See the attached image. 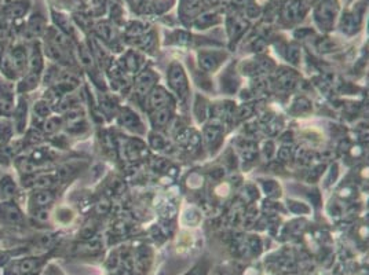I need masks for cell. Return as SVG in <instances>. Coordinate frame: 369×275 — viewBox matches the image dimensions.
Wrapping results in <instances>:
<instances>
[{"instance_id":"1","label":"cell","mask_w":369,"mask_h":275,"mask_svg":"<svg viewBox=\"0 0 369 275\" xmlns=\"http://www.w3.org/2000/svg\"><path fill=\"white\" fill-rule=\"evenodd\" d=\"M338 16V6L333 0H323L314 10V18L321 28L331 29Z\"/></svg>"},{"instance_id":"2","label":"cell","mask_w":369,"mask_h":275,"mask_svg":"<svg viewBox=\"0 0 369 275\" xmlns=\"http://www.w3.org/2000/svg\"><path fill=\"white\" fill-rule=\"evenodd\" d=\"M170 83L171 87L178 93L181 99H186L189 94V85H187L186 76L183 69L178 63H172L170 68Z\"/></svg>"},{"instance_id":"3","label":"cell","mask_w":369,"mask_h":275,"mask_svg":"<svg viewBox=\"0 0 369 275\" xmlns=\"http://www.w3.org/2000/svg\"><path fill=\"white\" fill-rule=\"evenodd\" d=\"M306 14V6L302 0H288L282 9V17L286 21L295 22L302 20Z\"/></svg>"},{"instance_id":"4","label":"cell","mask_w":369,"mask_h":275,"mask_svg":"<svg viewBox=\"0 0 369 275\" xmlns=\"http://www.w3.org/2000/svg\"><path fill=\"white\" fill-rule=\"evenodd\" d=\"M0 219L9 224H20L24 220L20 208L13 203L0 204Z\"/></svg>"},{"instance_id":"5","label":"cell","mask_w":369,"mask_h":275,"mask_svg":"<svg viewBox=\"0 0 369 275\" xmlns=\"http://www.w3.org/2000/svg\"><path fill=\"white\" fill-rule=\"evenodd\" d=\"M155 81H156V76H155V73L153 72H151V70H145L143 73H140L135 80L136 94L140 95V97L147 95L152 87H153Z\"/></svg>"},{"instance_id":"6","label":"cell","mask_w":369,"mask_h":275,"mask_svg":"<svg viewBox=\"0 0 369 275\" xmlns=\"http://www.w3.org/2000/svg\"><path fill=\"white\" fill-rule=\"evenodd\" d=\"M14 264L20 275H33L40 268L42 260L40 257H24L21 260H14Z\"/></svg>"},{"instance_id":"7","label":"cell","mask_w":369,"mask_h":275,"mask_svg":"<svg viewBox=\"0 0 369 275\" xmlns=\"http://www.w3.org/2000/svg\"><path fill=\"white\" fill-rule=\"evenodd\" d=\"M26 113H28V106L24 99H20V102L17 105L16 110H14V127L18 134H22L25 131L26 124Z\"/></svg>"},{"instance_id":"8","label":"cell","mask_w":369,"mask_h":275,"mask_svg":"<svg viewBox=\"0 0 369 275\" xmlns=\"http://www.w3.org/2000/svg\"><path fill=\"white\" fill-rule=\"evenodd\" d=\"M10 57L13 59V62L16 63L18 72H21V70H24L26 68V65H28V54H26L25 47H14L10 52Z\"/></svg>"},{"instance_id":"9","label":"cell","mask_w":369,"mask_h":275,"mask_svg":"<svg viewBox=\"0 0 369 275\" xmlns=\"http://www.w3.org/2000/svg\"><path fill=\"white\" fill-rule=\"evenodd\" d=\"M171 101L170 95L163 88H155L151 94V106L153 109H160L166 108L168 102Z\"/></svg>"},{"instance_id":"10","label":"cell","mask_w":369,"mask_h":275,"mask_svg":"<svg viewBox=\"0 0 369 275\" xmlns=\"http://www.w3.org/2000/svg\"><path fill=\"white\" fill-rule=\"evenodd\" d=\"M220 63V55L216 52H201L200 54V65L204 70H215Z\"/></svg>"},{"instance_id":"11","label":"cell","mask_w":369,"mask_h":275,"mask_svg":"<svg viewBox=\"0 0 369 275\" xmlns=\"http://www.w3.org/2000/svg\"><path fill=\"white\" fill-rule=\"evenodd\" d=\"M28 2H16V3H11L6 7V16L10 17V18H21L26 14L28 11Z\"/></svg>"},{"instance_id":"12","label":"cell","mask_w":369,"mask_h":275,"mask_svg":"<svg viewBox=\"0 0 369 275\" xmlns=\"http://www.w3.org/2000/svg\"><path fill=\"white\" fill-rule=\"evenodd\" d=\"M277 84L284 89L292 88L297 84V74L292 72V70H285L284 69V70H281L277 74Z\"/></svg>"},{"instance_id":"13","label":"cell","mask_w":369,"mask_h":275,"mask_svg":"<svg viewBox=\"0 0 369 275\" xmlns=\"http://www.w3.org/2000/svg\"><path fill=\"white\" fill-rule=\"evenodd\" d=\"M171 119V110L168 108H160V109H156V112L153 113L152 116V121H153V125L156 128H162V127H166L168 124V121Z\"/></svg>"},{"instance_id":"14","label":"cell","mask_w":369,"mask_h":275,"mask_svg":"<svg viewBox=\"0 0 369 275\" xmlns=\"http://www.w3.org/2000/svg\"><path fill=\"white\" fill-rule=\"evenodd\" d=\"M39 84V74L37 73H29L25 78H22L21 83L18 84V93H28L35 89Z\"/></svg>"},{"instance_id":"15","label":"cell","mask_w":369,"mask_h":275,"mask_svg":"<svg viewBox=\"0 0 369 275\" xmlns=\"http://www.w3.org/2000/svg\"><path fill=\"white\" fill-rule=\"evenodd\" d=\"M54 201V194L48 190H39L33 194V204L39 208H46Z\"/></svg>"},{"instance_id":"16","label":"cell","mask_w":369,"mask_h":275,"mask_svg":"<svg viewBox=\"0 0 369 275\" xmlns=\"http://www.w3.org/2000/svg\"><path fill=\"white\" fill-rule=\"evenodd\" d=\"M17 187L16 183L13 182L10 176H6L5 179L0 180V196L5 198H11L16 196Z\"/></svg>"},{"instance_id":"17","label":"cell","mask_w":369,"mask_h":275,"mask_svg":"<svg viewBox=\"0 0 369 275\" xmlns=\"http://www.w3.org/2000/svg\"><path fill=\"white\" fill-rule=\"evenodd\" d=\"M55 183V177L52 175H39V176H35L32 179V185L35 187H37L39 190H48L50 187L54 186Z\"/></svg>"},{"instance_id":"18","label":"cell","mask_w":369,"mask_h":275,"mask_svg":"<svg viewBox=\"0 0 369 275\" xmlns=\"http://www.w3.org/2000/svg\"><path fill=\"white\" fill-rule=\"evenodd\" d=\"M28 65H29V69H31V73H40L43 68V61H42V54L39 51V48H35L32 51L31 57L28 59Z\"/></svg>"},{"instance_id":"19","label":"cell","mask_w":369,"mask_h":275,"mask_svg":"<svg viewBox=\"0 0 369 275\" xmlns=\"http://www.w3.org/2000/svg\"><path fill=\"white\" fill-rule=\"evenodd\" d=\"M220 135H222V128L218 125H209L204 131V138H205V142L208 145L215 143L220 138Z\"/></svg>"},{"instance_id":"20","label":"cell","mask_w":369,"mask_h":275,"mask_svg":"<svg viewBox=\"0 0 369 275\" xmlns=\"http://www.w3.org/2000/svg\"><path fill=\"white\" fill-rule=\"evenodd\" d=\"M46 54L47 57L51 58L54 61H62L63 58H65V50H63L62 47L57 46V44H52L50 42L46 46Z\"/></svg>"},{"instance_id":"21","label":"cell","mask_w":369,"mask_h":275,"mask_svg":"<svg viewBox=\"0 0 369 275\" xmlns=\"http://www.w3.org/2000/svg\"><path fill=\"white\" fill-rule=\"evenodd\" d=\"M120 123L124 125V127H128V128H134L135 125H140L139 120H138L136 115H134V113L128 109L123 110V113L120 116Z\"/></svg>"},{"instance_id":"22","label":"cell","mask_w":369,"mask_h":275,"mask_svg":"<svg viewBox=\"0 0 369 275\" xmlns=\"http://www.w3.org/2000/svg\"><path fill=\"white\" fill-rule=\"evenodd\" d=\"M61 123H62V120L59 119V117H47L46 121H44V124H43V131L48 134V135H51V134H55L58 131V128L61 127Z\"/></svg>"},{"instance_id":"23","label":"cell","mask_w":369,"mask_h":275,"mask_svg":"<svg viewBox=\"0 0 369 275\" xmlns=\"http://www.w3.org/2000/svg\"><path fill=\"white\" fill-rule=\"evenodd\" d=\"M216 22H219V18L216 14H203V16H198L196 17V21H194V24L201 29H205L207 26L209 25H213V24H216Z\"/></svg>"},{"instance_id":"24","label":"cell","mask_w":369,"mask_h":275,"mask_svg":"<svg viewBox=\"0 0 369 275\" xmlns=\"http://www.w3.org/2000/svg\"><path fill=\"white\" fill-rule=\"evenodd\" d=\"M33 110H35V115L42 119H47L51 115V108H50L48 101H37L33 106Z\"/></svg>"},{"instance_id":"25","label":"cell","mask_w":369,"mask_h":275,"mask_svg":"<svg viewBox=\"0 0 369 275\" xmlns=\"http://www.w3.org/2000/svg\"><path fill=\"white\" fill-rule=\"evenodd\" d=\"M28 29L32 32V35H40L44 31V20L40 16H33L28 24Z\"/></svg>"},{"instance_id":"26","label":"cell","mask_w":369,"mask_h":275,"mask_svg":"<svg viewBox=\"0 0 369 275\" xmlns=\"http://www.w3.org/2000/svg\"><path fill=\"white\" fill-rule=\"evenodd\" d=\"M139 58L136 55L135 52H128L127 55L124 57V68L128 70V72H136L138 70V65H139Z\"/></svg>"},{"instance_id":"27","label":"cell","mask_w":369,"mask_h":275,"mask_svg":"<svg viewBox=\"0 0 369 275\" xmlns=\"http://www.w3.org/2000/svg\"><path fill=\"white\" fill-rule=\"evenodd\" d=\"M97 33L105 40H115L116 37L115 29L108 24H99L98 28H97Z\"/></svg>"},{"instance_id":"28","label":"cell","mask_w":369,"mask_h":275,"mask_svg":"<svg viewBox=\"0 0 369 275\" xmlns=\"http://www.w3.org/2000/svg\"><path fill=\"white\" fill-rule=\"evenodd\" d=\"M44 136H43L42 131H39L37 128H31V130L26 132L25 142L29 145H39L42 143Z\"/></svg>"},{"instance_id":"29","label":"cell","mask_w":369,"mask_h":275,"mask_svg":"<svg viewBox=\"0 0 369 275\" xmlns=\"http://www.w3.org/2000/svg\"><path fill=\"white\" fill-rule=\"evenodd\" d=\"M255 66V72H260V73H269L274 69V63L271 59L269 58H262L259 59L258 62L254 63Z\"/></svg>"},{"instance_id":"30","label":"cell","mask_w":369,"mask_h":275,"mask_svg":"<svg viewBox=\"0 0 369 275\" xmlns=\"http://www.w3.org/2000/svg\"><path fill=\"white\" fill-rule=\"evenodd\" d=\"M11 135H13V127H11V124L2 120L0 121V140L7 142L11 138Z\"/></svg>"},{"instance_id":"31","label":"cell","mask_w":369,"mask_h":275,"mask_svg":"<svg viewBox=\"0 0 369 275\" xmlns=\"http://www.w3.org/2000/svg\"><path fill=\"white\" fill-rule=\"evenodd\" d=\"M286 58H288L292 63L299 62V59H301V48H299V46H297V44H291V46L288 47V50H286Z\"/></svg>"},{"instance_id":"32","label":"cell","mask_w":369,"mask_h":275,"mask_svg":"<svg viewBox=\"0 0 369 275\" xmlns=\"http://www.w3.org/2000/svg\"><path fill=\"white\" fill-rule=\"evenodd\" d=\"M138 39V42H136V46L140 47V48H143V50H149L152 46H153V43H155V39H153V35H140L139 37H136Z\"/></svg>"},{"instance_id":"33","label":"cell","mask_w":369,"mask_h":275,"mask_svg":"<svg viewBox=\"0 0 369 275\" xmlns=\"http://www.w3.org/2000/svg\"><path fill=\"white\" fill-rule=\"evenodd\" d=\"M80 59H82V62H83V65H86V66H89V68H91L94 65L93 62V57H91V52L86 48V47H82V50H80Z\"/></svg>"},{"instance_id":"34","label":"cell","mask_w":369,"mask_h":275,"mask_svg":"<svg viewBox=\"0 0 369 275\" xmlns=\"http://www.w3.org/2000/svg\"><path fill=\"white\" fill-rule=\"evenodd\" d=\"M151 145L153 149H163L164 146H166V140H164V138H163L162 135H156V134H153V135L151 136Z\"/></svg>"},{"instance_id":"35","label":"cell","mask_w":369,"mask_h":275,"mask_svg":"<svg viewBox=\"0 0 369 275\" xmlns=\"http://www.w3.org/2000/svg\"><path fill=\"white\" fill-rule=\"evenodd\" d=\"M293 108H295L298 112L303 113V112H309L312 106H310V102H309L306 98H299L297 102H295V106H293Z\"/></svg>"},{"instance_id":"36","label":"cell","mask_w":369,"mask_h":275,"mask_svg":"<svg viewBox=\"0 0 369 275\" xmlns=\"http://www.w3.org/2000/svg\"><path fill=\"white\" fill-rule=\"evenodd\" d=\"M33 216H35V219H36L39 223H46L48 218H50L48 211H47L46 208H39V211H36Z\"/></svg>"},{"instance_id":"37","label":"cell","mask_w":369,"mask_h":275,"mask_svg":"<svg viewBox=\"0 0 369 275\" xmlns=\"http://www.w3.org/2000/svg\"><path fill=\"white\" fill-rule=\"evenodd\" d=\"M333 47H335V43L332 40H329V39H323L318 43V48L321 51H331V50H333Z\"/></svg>"},{"instance_id":"38","label":"cell","mask_w":369,"mask_h":275,"mask_svg":"<svg viewBox=\"0 0 369 275\" xmlns=\"http://www.w3.org/2000/svg\"><path fill=\"white\" fill-rule=\"evenodd\" d=\"M266 192H269L270 196H280V187L277 186L274 182H267V185H265Z\"/></svg>"},{"instance_id":"39","label":"cell","mask_w":369,"mask_h":275,"mask_svg":"<svg viewBox=\"0 0 369 275\" xmlns=\"http://www.w3.org/2000/svg\"><path fill=\"white\" fill-rule=\"evenodd\" d=\"M252 106L250 105H244V106H241L239 109V116L241 119H245V117H250L252 115Z\"/></svg>"},{"instance_id":"40","label":"cell","mask_w":369,"mask_h":275,"mask_svg":"<svg viewBox=\"0 0 369 275\" xmlns=\"http://www.w3.org/2000/svg\"><path fill=\"white\" fill-rule=\"evenodd\" d=\"M280 130H281V123H278V120H274L273 123L269 124V132H270L271 135L277 134Z\"/></svg>"},{"instance_id":"41","label":"cell","mask_w":369,"mask_h":275,"mask_svg":"<svg viewBox=\"0 0 369 275\" xmlns=\"http://www.w3.org/2000/svg\"><path fill=\"white\" fill-rule=\"evenodd\" d=\"M278 156H280L281 160H289V157H291V150H289V147H282L280 151H278Z\"/></svg>"},{"instance_id":"42","label":"cell","mask_w":369,"mask_h":275,"mask_svg":"<svg viewBox=\"0 0 369 275\" xmlns=\"http://www.w3.org/2000/svg\"><path fill=\"white\" fill-rule=\"evenodd\" d=\"M271 153H273V143H266L265 145V154L267 156V158H270Z\"/></svg>"},{"instance_id":"43","label":"cell","mask_w":369,"mask_h":275,"mask_svg":"<svg viewBox=\"0 0 369 275\" xmlns=\"http://www.w3.org/2000/svg\"><path fill=\"white\" fill-rule=\"evenodd\" d=\"M232 3L239 7H243V6H247L250 3V0H232Z\"/></svg>"},{"instance_id":"44","label":"cell","mask_w":369,"mask_h":275,"mask_svg":"<svg viewBox=\"0 0 369 275\" xmlns=\"http://www.w3.org/2000/svg\"><path fill=\"white\" fill-rule=\"evenodd\" d=\"M128 2H130L132 6H139V5H142V3H143L145 0H128Z\"/></svg>"}]
</instances>
